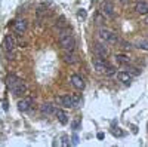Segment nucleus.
<instances>
[{"label": "nucleus", "instance_id": "obj_18", "mask_svg": "<svg viewBox=\"0 0 148 147\" xmlns=\"http://www.w3.org/2000/svg\"><path fill=\"white\" fill-rule=\"evenodd\" d=\"M136 46L139 49H142V51H148V40H139Z\"/></svg>", "mask_w": 148, "mask_h": 147}, {"label": "nucleus", "instance_id": "obj_3", "mask_svg": "<svg viewBox=\"0 0 148 147\" xmlns=\"http://www.w3.org/2000/svg\"><path fill=\"white\" fill-rule=\"evenodd\" d=\"M99 37H101L104 42L111 43V45H114V43L119 42V37H117V36H116L113 31L107 30V28H101V30H99Z\"/></svg>", "mask_w": 148, "mask_h": 147}, {"label": "nucleus", "instance_id": "obj_19", "mask_svg": "<svg viewBox=\"0 0 148 147\" xmlns=\"http://www.w3.org/2000/svg\"><path fill=\"white\" fill-rule=\"evenodd\" d=\"M127 68H129V73H130V75H133V76H139L141 70H139L138 67H129V66H127Z\"/></svg>", "mask_w": 148, "mask_h": 147}, {"label": "nucleus", "instance_id": "obj_16", "mask_svg": "<svg viewBox=\"0 0 148 147\" xmlns=\"http://www.w3.org/2000/svg\"><path fill=\"white\" fill-rule=\"evenodd\" d=\"M56 117H58V120H59L62 125H67L68 116H67V113L64 112V110H56Z\"/></svg>", "mask_w": 148, "mask_h": 147}, {"label": "nucleus", "instance_id": "obj_26", "mask_svg": "<svg viewBox=\"0 0 148 147\" xmlns=\"http://www.w3.org/2000/svg\"><path fill=\"white\" fill-rule=\"evenodd\" d=\"M147 24H148V17H147Z\"/></svg>", "mask_w": 148, "mask_h": 147}, {"label": "nucleus", "instance_id": "obj_7", "mask_svg": "<svg viewBox=\"0 0 148 147\" xmlns=\"http://www.w3.org/2000/svg\"><path fill=\"white\" fill-rule=\"evenodd\" d=\"M15 46H16V40H15V37H12V36H6L5 40H3V48H5V51L12 52V51L15 49Z\"/></svg>", "mask_w": 148, "mask_h": 147}, {"label": "nucleus", "instance_id": "obj_25", "mask_svg": "<svg viewBox=\"0 0 148 147\" xmlns=\"http://www.w3.org/2000/svg\"><path fill=\"white\" fill-rule=\"evenodd\" d=\"M120 2H121V3H127V0H120Z\"/></svg>", "mask_w": 148, "mask_h": 147}, {"label": "nucleus", "instance_id": "obj_8", "mask_svg": "<svg viewBox=\"0 0 148 147\" xmlns=\"http://www.w3.org/2000/svg\"><path fill=\"white\" fill-rule=\"evenodd\" d=\"M70 80H71V85L76 89H79V91H83L84 89V82H83V79L79 76V75H73L71 77H70Z\"/></svg>", "mask_w": 148, "mask_h": 147}, {"label": "nucleus", "instance_id": "obj_10", "mask_svg": "<svg viewBox=\"0 0 148 147\" xmlns=\"http://www.w3.org/2000/svg\"><path fill=\"white\" fill-rule=\"evenodd\" d=\"M92 66H93V68H95L96 71H104V70L107 68V63H105V59H104L102 57L95 58V59L92 61Z\"/></svg>", "mask_w": 148, "mask_h": 147}, {"label": "nucleus", "instance_id": "obj_24", "mask_svg": "<svg viewBox=\"0 0 148 147\" xmlns=\"http://www.w3.org/2000/svg\"><path fill=\"white\" fill-rule=\"evenodd\" d=\"M102 138H104V134L99 132V134H98V140H102Z\"/></svg>", "mask_w": 148, "mask_h": 147}, {"label": "nucleus", "instance_id": "obj_4", "mask_svg": "<svg viewBox=\"0 0 148 147\" xmlns=\"http://www.w3.org/2000/svg\"><path fill=\"white\" fill-rule=\"evenodd\" d=\"M101 9H102V14L105 17H108V18L114 17V6H113V3H111V0H104Z\"/></svg>", "mask_w": 148, "mask_h": 147}, {"label": "nucleus", "instance_id": "obj_14", "mask_svg": "<svg viewBox=\"0 0 148 147\" xmlns=\"http://www.w3.org/2000/svg\"><path fill=\"white\" fill-rule=\"evenodd\" d=\"M31 103H33L31 98H24V100H21L18 103V110L19 112H27V110L31 107Z\"/></svg>", "mask_w": 148, "mask_h": 147}, {"label": "nucleus", "instance_id": "obj_2", "mask_svg": "<svg viewBox=\"0 0 148 147\" xmlns=\"http://www.w3.org/2000/svg\"><path fill=\"white\" fill-rule=\"evenodd\" d=\"M59 45L65 52H73L74 46H76V40H74L73 34H70V30H62L59 34Z\"/></svg>", "mask_w": 148, "mask_h": 147}, {"label": "nucleus", "instance_id": "obj_5", "mask_svg": "<svg viewBox=\"0 0 148 147\" xmlns=\"http://www.w3.org/2000/svg\"><path fill=\"white\" fill-rule=\"evenodd\" d=\"M56 101L59 103V106H62V107H65V108L74 107V101H73V97H71V95H61V97H58Z\"/></svg>", "mask_w": 148, "mask_h": 147}, {"label": "nucleus", "instance_id": "obj_6", "mask_svg": "<svg viewBox=\"0 0 148 147\" xmlns=\"http://www.w3.org/2000/svg\"><path fill=\"white\" fill-rule=\"evenodd\" d=\"M116 77L123 85H130V82H132V75H130L129 71H119L117 75H116Z\"/></svg>", "mask_w": 148, "mask_h": 147}, {"label": "nucleus", "instance_id": "obj_17", "mask_svg": "<svg viewBox=\"0 0 148 147\" xmlns=\"http://www.w3.org/2000/svg\"><path fill=\"white\" fill-rule=\"evenodd\" d=\"M64 61H65L67 64H74V63L77 61V58L74 57V54H73V52H67V54L64 55Z\"/></svg>", "mask_w": 148, "mask_h": 147}, {"label": "nucleus", "instance_id": "obj_12", "mask_svg": "<svg viewBox=\"0 0 148 147\" xmlns=\"http://www.w3.org/2000/svg\"><path fill=\"white\" fill-rule=\"evenodd\" d=\"M114 59H116V63H117L119 66H125V67H127L129 63H130V58H129L127 55H125V54H117V55L114 57Z\"/></svg>", "mask_w": 148, "mask_h": 147}, {"label": "nucleus", "instance_id": "obj_21", "mask_svg": "<svg viewBox=\"0 0 148 147\" xmlns=\"http://www.w3.org/2000/svg\"><path fill=\"white\" fill-rule=\"evenodd\" d=\"M121 48L125 49V51H129V49H132V45H130L129 42H123V43H121Z\"/></svg>", "mask_w": 148, "mask_h": 147}, {"label": "nucleus", "instance_id": "obj_23", "mask_svg": "<svg viewBox=\"0 0 148 147\" xmlns=\"http://www.w3.org/2000/svg\"><path fill=\"white\" fill-rule=\"evenodd\" d=\"M79 126H80V119H77V120L73 124V128H74V129H79Z\"/></svg>", "mask_w": 148, "mask_h": 147}, {"label": "nucleus", "instance_id": "obj_9", "mask_svg": "<svg viewBox=\"0 0 148 147\" xmlns=\"http://www.w3.org/2000/svg\"><path fill=\"white\" fill-rule=\"evenodd\" d=\"M40 112H42L43 116H51V115L56 113V110H55V107H53L52 103H45V104H42V107H40Z\"/></svg>", "mask_w": 148, "mask_h": 147}, {"label": "nucleus", "instance_id": "obj_13", "mask_svg": "<svg viewBox=\"0 0 148 147\" xmlns=\"http://www.w3.org/2000/svg\"><path fill=\"white\" fill-rule=\"evenodd\" d=\"M135 10L139 15H148V2H138L135 6Z\"/></svg>", "mask_w": 148, "mask_h": 147}, {"label": "nucleus", "instance_id": "obj_15", "mask_svg": "<svg viewBox=\"0 0 148 147\" xmlns=\"http://www.w3.org/2000/svg\"><path fill=\"white\" fill-rule=\"evenodd\" d=\"M95 52L99 57H107L108 55V48H107V45H96Z\"/></svg>", "mask_w": 148, "mask_h": 147}, {"label": "nucleus", "instance_id": "obj_20", "mask_svg": "<svg viewBox=\"0 0 148 147\" xmlns=\"http://www.w3.org/2000/svg\"><path fill=\"white\" fill-rule=\"evenodd\" d=\"M104 71H105V75H107V76H113V75H114V73H116V70H114V67H108V66H107V68H105Z\"/></svg>", "mask_w": 148, "mask_h": 147}, {"label": "nucleus", "instance_id": "obj_1", "mask_svg": "<svg viewBox=\"0 0 148 147\" xmlns=\"http://www.w3.org/2000/svg\"><path fill=\"white\" fill-rule=\"evenodd\" d=\"M6 83H8V88L14 92L15 97H19V95H24L27 91V86L24 85L22 79H19L16 75H9L8 79H6Z\"/></svg>", "mask_w": 148, "mask_h": 147}, {"label": "nucleus", "instance_id": "obj_11", "mask_svg": "<svg viewBox=\"0 0 148 147\" xmlns=\"http://www.w3.org/2000/svg\"><path fill=\"white\" fill-rule=\"evenodd\" d=\"M14 28H15V31L18 34H22L24 31L27 30V21L25 19H16L14 22Z\"/></svg>", "mask_w": 148, "mask_h": 147}, {"label": "nucleus", "instance_id": "obj_22", "mask_svg": "<svg viewBox=\"0 0 148 147\" xmlns=\"http://www.w3.org/2000/svg\"><path fill=\"white\" fill-rule=\"evenodd\" d=\"M77 15H79V18H80V19H84V18H86V10H83V9H80Z\"/></svg>", "mask_w": 148, "mask_h": 147}]
</instances>
